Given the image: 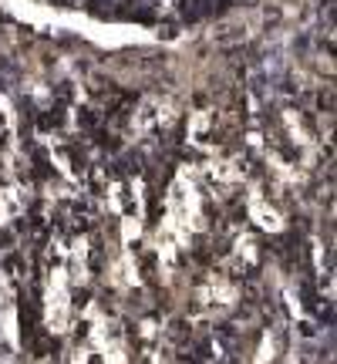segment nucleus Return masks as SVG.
Returning <instances> with one entry per match:
<instances>
[{
	"instance_id": "nucleus-1",
	"label": "nucleus",
	"mask_w": 337,
	"mask_h": 364,
	"mask_svg": "<svg viewBox=\"0 0 337 364\" xmlns=\"http://www.w3.org/2000/svg\"><path fill=\"white\" fill-rule=\"evenodd\" d=\"M88 7L91 11H98V14H112L115 7H112V0H88Z\"/></svg>"
}]
</instances>
